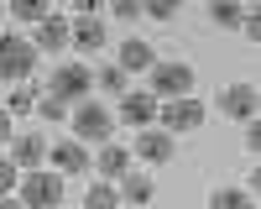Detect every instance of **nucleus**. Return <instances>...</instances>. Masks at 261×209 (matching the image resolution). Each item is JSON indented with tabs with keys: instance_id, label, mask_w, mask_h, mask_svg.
<instances>
[{
	"instance_id": "obj_1",
	"label": "nucleus",
	"mask_w": 261,
	"mask_h": 209,
	"mask_svg": "<svg viewBox=\"0 0 261 209\" xmlns=\"http://www.w3.org/2000/svg\"><path fill=\"white\" fill-rule=\"evenodd\" d=\"M37 68V47H32V37H21V32H0V79L16 84V79H32Z\"/></svg>"
},
{
	"instance_id": "obj_2",
	"label": "nucleus",
	"mask_w": 261,
	"mask_h": 209,
	"mask_svg": "<svg viewBox=\"0 0 261 209\" xmlns=\"http://www.w3.org/2000/svg\"><path fill=\"white\" fill-rule=\"evenodd\" d=\"M157 104L167 99H188L193 94V68L188 63H151V89H146Z\"/></svg>"
},
{
	"instance_id": "obj_3",
	"label": "nucleus",
	"mask_w": 261,
	"mask_h": 209,
	"mask_svg": "<svg viewBox=\"0 0 261 209\" xmlns=\"http://www.w3.org/2000/svg\"><path fill=\"white\" fill-rule=\"evenodd\" d=\"M89 89H94V73L84 68V63H63V68H53V79H47V94L63 99V104H84Z\"/></svg>"
},
{
	"instance_id": "obj_4",
	"label": "nucleus",
	"mask_w": 261,
	"mask_h": 209,
	"mask_svg": "<svg viewBox=\"0 0 261 209\" xmlns=\"http://www.w3.org/2000/svg\"><path fill=\"white\" fill-rule=\"evenodd\" d=\"M21 204L27 209H58L63 204V178L58 173H21Z\"/></svg>"
},
{
	"instance_id": "obj_5",
	"label": "nucleus",
	"mask_w": 261,
	"mask_h": 209,
	"mask_svg": "<svg viewBox=\"0 0 261 209\" xmlns=\"http://www.w3.org/2000/svg\"><path fill=\"white\" fill-rule=\"evenodd\" d=\"M110 131H115V120H110L105 104L84 99L79 110H73V141H110Z\"/></svg>"
},
{
	"instance_id": "obj_6",
	"label": "nucleus",
	"mask_w": 261,
	"mask_h": 209,
	"mask_svg": "<svg viewBox=\"0 0 261 209\" xmlns=\"http://www.w3.org/2000/svg\"><path fill=\"white\" fill-rule=\"evenodd\" d=\"M157 125H167V136L172 131H193V125H204V104L199 99H167V104H157Z\"/></svg>"
},
{
	"instance_id": "obj_7",
	"label": "nucleus",
	"mask_w": 261,
	"mask_h": 209,
	"mask_svg": "<svg viewBox=\"0 0 261 209\" xmlns=\"http://www.w3.org/2000/svg\"><path fill=\"white\" fill-rule=\"evenodd\" d=\"M172 152H178V141H172L167 131H157V125H146V131H136V157H141V162L162 167V162H172Z\"/></svg>"
},
{
	"instance_id": "obj_8",
	"label": "nucleus",
	"mask_w": 261,
	"mask_h": 209,
	"mask_svg": "<svg viewBox=\"0 0 261 209\" xmlns=\"http://www.w3.org/2000/svg\"><path fill=\"white\" fill-rule=\"evenodd\" d=\"M42 157H47V141H42V131H21V136L11 141V162L21 167V173H37Z\"/></svg>"
},
{
	"instance_id": "obj_9",
	"label": "nucleus",
	"mask_w": 261,
	"mask_h": 209,
	"mask_svg": "<svg viewBox=\"0 0 261 209\" xmlns=\"http://www.w3.org/2000/svg\"><path fill=\"white\" fill-rule=\"evenodd\" d=\"M220 110L230 115V120H256V84H230V89L220 94Z\"/></svg>"
},
{
	"instance_id": "obj_10",
	"label": "nucleus",
	"mask_w": 261,
	"mask_h": 209,
	"mask_svg": "<svg viewBox=\"0 0 261 209\" xmlns=\"http://www.w3.org/2000/svg\"><path fill=\"white\" fill-rule=\"evenodd\" d=\"M32 47H42V53H63V47H73V21H63V16H47V21L37 27Z\"/></svg>"
},
{
	"instance_id": "obj_11",
	"label": "nucleus",
	"mask_w": 261,
	"mask_h": 209,
	"mask_svg": "<svg viewBox=\"0 0 261 209\" xmlns=\"http://www.w3.org/2000/svg\"><path fill=\"white\" fill-rule=\"evenodd\" d=\"M47 157L58 167V178H73V173H84V167H94L89 152H84V141H58V146H47Z\"/></svg>"
},
{
	"instance_id": "obj_12",
	"label": "nucleus",
	"mask_w": 261,
	"mask_h": 209,
	"mask_svg": "<svg viewBox=\"0 0 261 209\" xmlns=\"http://www.w3.org/2000/svg\"><path fill=\"white\" fill-rule=\"evenodd\" d=\"M120 115L146 131V125H157V99H151L146 89H130V94H120Z\"/></svg>"
},
{
	"instance_id": "obj_13",
	"label": "nucleus",
	"mask_w": 261,
	"mask_h": 209,
	"mask_svg": "<svg viewBox=\"0 0 261 209\" xmlns=\"http://www.w3.org/2000/svg\"><path fill=\"white\" fill-rule=\"evenodd\" d=\"M151 63H157V53H151V42H141V37H125V42H120V63H115L120 73L151 68Z\"/></svg>"
},
{
	"instance_id": "obj_14",
	"label": "nucleus",
	"mask_w": 261,
	"mask_h": 209,
	"mask_svg": "<svg viewBox=\"0 0 261 209\" xmlns=\"http://www.w3.org/2000/svg\"><path fill=\"white\" fill-rule=\"evenodd\" d=\"M105 42H110V32H105V21H99V16H79V21H73V47L99 53Z\"/></svg>"
},
{
	"instance_id": "obj_15",
	"label": "nucleus",
	"mask_w": 261,
	"mask_h": 209,
	"mask_svg": "<svg viewBox=\"0 0 261 209\" xmlns=\"http://www.w3.org/2000/svg\"><path fill=\"white\" fill-rule=\"evenodd\" d=\"M94 167H99L105 183H120V178L130 173V157H125V146H110V141H105V152L94 157Z\"/></svg>"
},
{
	"instance_id": "obj_16",
	"label": "nucleus",
	"mask_w": 261,
	"mask_h": 209,
	"mask_svg": "<svg viewBox=\"0 0 261 209\" xmlns=\"http://www.w3.org/2000/svg\"><path fill=\"white\" fill-rule=\"evenodd\" d=\"M120 194H125L130 209H136V204H146L151 194H157V183H151L146 173H125V178H120Z\"/></svg>"
},
{
	"instance_id": "obj_17",
	"label": "nucleus",
	"mask_w": 261,
	"mask_h": 209,
	"mask_svg": "<svg viewBox=\"0 0 261 209\" xmlns=\"http://www.w3.org/2000/svg\"><path fill=\"white\" fill-rule=\"evenodd\" d=\"M209 209H256V194H246V188H220V194L209 199Z\"/></svg>"
},
{
	"instance_id": "obj_18",
	"label": "nucleus",
	"mask_w": 261,
	"mask_h": 209,
	"mask_svg": "<svg viewBox=\"0 0 261 209\" xmlns=\"http://www.w3.org/2000/svg\"><path fill=\"white\" fill-rule=\"evenodd\" d=\"M84 209H120V194H115V183H94L89 194H84Z\"/></svg>"
},
{
	"instance_id": "obj_19",
	"label": "nucleus",
	"mask_w": 261,
	"mask_h": 209,
	"mask_svg": "<svg viewBox=\"0 0 261 209\" xmlns=\"http://www.w3.org/2000/svg\"><path fill=\"white\" fill-rule=\"evenodd\" d=\"M209 21H214V27H241L246 11L235 6V0H214V6H209Z\"/></svg>"
},
{
	"instance_id": "obj_20",
	"label": "nucleus",
	"mask_w": 261,
	"mask_h": 209,
	"mask_svg": "<svg viewBox=\"0 0 261 209\" xmlns=\"http://www.w3.org/2000/svg\"><path fill=\"white\" fill-rule=\"evenodd\" d=\"M11 16H16V21H37V27H42V21H47L53 11H47V0H16V6H11Z\"/></svg>"
},
{
	"instance_id": "obj_21",
	"label": "nucleus",
	"mask_w": 261,
	"mask_h": 209,
	"mask_svg": "<svg viewBox=\"0 0 261 209\" xmlns=\"http://www.w3.org/2000/svg\"><path fill=\"white\" fill-rule=\"evenodd\" d=\"M27 110H37V94L27 89V84H16V89H11V104H6V115H27Z\"/></svg>"
},
{
	"instance_id": "obj_22",
	"label": "nucleus",
	"mask_w": 261,
	"mask_h": 209,
	"mask_svg": "<svg viewBox=\"0 0 261 209\" xmlns=\"http://www.w3.org/2000/svg\"><path fill=\"white\" fill-rule=\"evenodd\" d=\"M94 84H99L105 94H125V73L115 68V63H110V68H99V73H94Z\"/></svg>"
},
{
	"instance_id": "obj_23",
	"label": "nucleus",
	"mask_w": 261,
	"mask_h": 209,
	"mask_svg": "<svg viewBox=\"0 0 261 209\" xmlns=\"http://www.w3.org/2000/svg\"><path fill=\"white\" fill-rule=\"evenodd\" d=\"M16 183H21V167L0 157V199H11V188H16Z\"/></svg>"
},
{
	"instance_id": "obj_24",
	"label": "nucleus",
	"mask_w": 261,
	"mask_h": 209,
	"mask_svg": "<svg viewBox=\"0 0 261 209\" xmlns=\"http://www.w3.org/2000/svg\"><path fill=\"white\" fill-rule=\"evenodd\" d=\"M37 110H42V120H63V115H68V104H63V99H53V94H42V104H37Z\"/></svg>"
},
{
	"instance_id": "obj_25",
	"label": "nucleus",
	"mask_w": 261,
	"mask_h": 209,
	"mask_svg": "<svg viewBox=\"0 0 261 209\" xmlns=\"http://www.w3.org/2000/svg\"><path fill=\"white\" fill-rule=\"evenodd\" d=\"M146 16H157V21H172V16H178V0H151V6H146Z\"/></svg>"
},
{
	"instance_id": "obj_26",
	"label": "nucleus",
	"mask_w": 261,
	"mask_h": 209,
	"mask_svg": "<svg viewBox=\"0 0 261 209\" xmlns=\"http://www.w3.org/2000/svg\"><path fill=\"white\" fill-rule=\"evenodd\" d=\"M115 16H120V21H136L141 6H136V0H115Z\"/></svg>"
},
{
	"instance_id": "obj_27",
	"label": "nucleus",
	"mask_w": 261,
	"mask_h": 209,
	"mask_svg": "<svg viewBox=\"0 0 261 209\" xmlns=\"http://www.w3.org/2000/svg\"><path fill=\"white\" fill-rule=\"evenodd\" d=\"M256 146H261V125L246 120V152H251V157H256Z\"/></svg>"
},
{
	"instance_id": "obj_28",
	"label": "nucleus",
	"mask_w": 261,
	"mask_h": 209,
	"mask_svg": "<svg viewBox=\"0 0 261 209\" xmlns=\"http://www.w3.org/2000/svg\"><path fill=\"white\" fill-rule=\"evenodd\" d=\"M11 141H16V125H11L6 110H0V146H11Z\"/></svg>"
},
{
	"instance_id": "obj_29",
	"label": "nucleus",
	"mask_w": 261,
	"mask_h": 209,
	"mask_svg": "<svg viewBox=\"0 0 261 209\" xmlns=\"http://www.w3.org/2000/svg\"><path fill=\"white\" fill-rule=\"evenodd\" d=\"M241 27H246V37H251V42H261V16H256V11L241 21Z\"/></svg>"
},
{
	"instance_id": "obj_30",
	"label": "nucleus",
	"mask_w": 261,
	"mask_h": 209,
	"mask_svg": "<svg viewBox=\"0 0 261 209\" xmlns=\"http://www.w3.org/2000/svg\"><path fill=\"white\" fill-rule=\"evenodd\" d=\"M0 209H27V204H21V199H0Z\"/></svg>"
},
{
	"instance_id": "obj_31",
	"label": "nucleus",
	"mask_w": 261,
	"mask_h": 209,
	"mask_svg": "<svg viewBox=\"0 0 261 209\" xmlns=\"http://www.w3.org/2000/svg\"><path fill=\"white\" fill-rule=\"evenodd\" d=\"M120 209H125V204H120Z\"/></svg>"
}]
</instances>
